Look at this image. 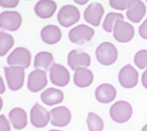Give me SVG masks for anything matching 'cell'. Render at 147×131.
I'll return each mask as SVG.
<instances>
[{
    "label": "cell",
    "mask_w": 147,
    "mask_h": 131,
    "mask_svg": "<svg viewBox=\"0 0 147 131\" xmlns=\"http://www.w3.org/2000/svg\"><path fill=\"white\" fill-rule=\"evenodd\" d=\"M48 84L46 72L42 70H34L28 77L27 87L32 93H38L44 89Z\"/></svg>",
    "instance_id": "5bb4252c"
},
{
    "label": "cell",
    "mask_w": 147,
    "mask_h": 131,
    "mask_svg": "<svg viewBox=\"0 0 147 131\" xmlns=\"http://www.w3.org/2000/svg\"><path fill=\"white\" fill-rule=\"evenodd\" d=\"M80 19L81 14L79 9L71 4L61 7L57 14V20L59 24L65 28H69L77 24L80 20Z\"/></svg>",
    "instance_id": "277c9868"
},
{
    "label": "cell",
    "mask_w": 147,
    "mask_h": 131,
    "mask_svg": "<svg viewBox=\"0 0 147 131\" xmlns=\"http://www.w3.org/2000/svg\"><path fill=\"white\" fill-rule=\"evenodd\" d=\"M139 34L143 39L147 40V19L139 27Z\"/></svg>",
    "instance_id": "4dcf8cb0"
},
{
    "label": "cell",
    "mask_w": 147,
    "mask_h": 131,
    "mask_svg": "<svg viewBox=\"0 0 147 131\" xmlns=\"http://www.w3.org/2000/svg\"><path fill=\"white\" fill-rule=\"evenodd\" d=\"M9 119L13 127L18 130L24 129L28 124L27 113L25 110L21 108H14L12 109L9 113Z\"/></svg>",
    "instance_id": "44dd1931"
},
{
    "label": "cell",
    "mask_w": 147,
    "mask_h": 131,
    "mask_svg": "<svg viewBox=\"0 0 147 131\" xmlns=\"http://www.w3.org/2000/svg\"><path fill=\"white\" fill-rule=\"evenodd\" d=\"M51 124L56 127H66L71 120V113L65 106H60L50 111Z\"/></svg>",
    "instance_id": "4fadbf2b"
},
{
    "label": "cell",
    "mask_w": 147,
    "mask_h": 131,
    "mask_svg": "<svg viewBox=\"0 0 147 131\" xmlns=\"http://www.w3.org/2000/svg\"><path fill=\"white\" fill-rule=\"evenodd\" d=\"M104 14V9L99 3H92L84 11V20L94 27L99 26L102 16Z\"/></svg>",
    "instance_id": "9a60e30c"
},
{
    "label": "cell",
    "mask_w": 147,
    "mask_h": 131,
    "mask_svg": "<svg viewBox=\"0 0 147 131\" xmlns=\"http://www.w3.org/2000/svg\"><path fill=\"white\" fill-rule=\"evenodd\" d=\"M7 63L10 66L27 69L31 64V53L24 47H17L7 58Z\"/></svg>",
    "instance_id": "5b68a950"
},
{
    "label": "cell",
    "mask_w": 147,
    "mask_h": 131,
    "mask_svg": "<svg viewBox=\"0 0 147 131\" xmlns=\"http://www.w3.org/2000/svg\"><path fill=\"white\" fill-rule=\"evenodd\" d=\"M4 73L8 86L11 91L21 89L24 84L25 69L16 66H4Z\"/></svg>",
    "instance_id": "3957f363"
},
{
    "label": "cell",
    "mask_w": 147,
    "mask_h": 131,
    "mask_svg": "<svg viewBox=\"0 0 147 131\" xmlns=\"http://www.w3.org/2000/svg\"><path fill=\"white\" fill-rule=\"evenodd\" d=\"M116 96L117 91L115 87L109 83L99 85L95 91V97L101 103H109L115 99Z\"/></svg>",
    "instance_id": "e0dca14e"
},
{
    "label": "cell",
    "mask_w": 147,
    "mask_h": 131,
    "mask_svg": "<svg viewBox=\"0 0 147 131\" xmlns=\"http://www.w3.org/2000/svg\"><path fill=\"white\" fill-rule=\"evenodd\" d=\"M87 124L89 131H102L104 128V123L102 119L92 112H90L88 115Z\"/></svg>",
    "instance_id": "484cf974"
},
{
    "label": "cell",
    "mask_w": 147,
    "mask_h": 131,
    "mask_svg": "<svg viewBox=\"0 0 147 131\" xmlns=\"http://www.w3.org/2000/svg\"><path fill=\"white\" fill-rule=\"evenodd\" d=\"M141 131H147V124H146V125L143 127V129L141 130Z\"/></svg>",
    "instance_id": "e575fe53"
},
{
    "label": "cell",
    "mask_w": 147,
    "mask_h": 131,
    "mask_svg": "<svg viewBox=\"0 0 147 131\" xmlns=\"http://www.w3.org/2000/svg\"><path fill=\"white\" fill-rule=\"evenodd\" d=\"M75 2L77 3H78V4H85V3H87L88 1V0H84V1H78V0H75Z\"/></svg>",
    "instance_id": "836d02e7"
},
{
    "label": "cell",
    "mask_w": 147,
    "mask_h": 131,
    "mask_svg": "<svg viewBox=\"0 0 147 131\" xmlns=\"http://www.w3.org/2000/svg\"><path fill=\"white\" fill-rule=\"evenodd\" d=\"M118 50L111 42H102L96 50V57L98 61L103 66H111L118 59Z\"/></svg>",
    "instance_id": "6da1fadb"
},
{
    "label": "cell",
    "mask_w": 147,
    "mask_h": 131,
    "mask_svg": "<svg viewBox=\"0 0 147 131\" xmlns=\"http://www.w3.org/2000/svg\"><path fill=\"white\" fill-rule=\"evenodd\" d=\"M61 30L58 26L54 24L46 25L41 30L40 32V37L42 41L48 45H55L61 41Z\"/></svg>",
    "instance_id": "ac0fdd59"
},
{
    "label": "cell",
    "mask_w": 147,
    "mask_h": 131,
    "mask_svg": "<svg viewBox=\"0 0 147 131\" xmlns=\"http://www.w3.org/2000/svg\"><path fill=\"white\" fill-rule=\"evenodd\" d=\"M141 82L143 87L146 89H147V68L146 70L144 72V73L142 74V77H141Z\"/></svg>",
    "instance_id": "1f68e13d"
},
{
    "label": "cell",
    "mask_w": 147,
    "mask_h": 131,
    "mask_svg": "<svg viewBox=\"0 0 147 131\" xmlns=\"http://www.w3.org/2000/svg\"><path fill=\"white\" fill-rule=\"evenodd\" d=\"M14 45V39L11 34L3 31L0 33V55L4 56Z\"/></svg>",
    "instance_id": "d4e9b609"
},
{
    "label": "cell",
    "mask_w": 147,
    "mask_h": 131,
    "mask_svg": "<svg viewBox=\"0 0 147 131\" xmlns=\"http://www.w3.org/2000/svg\"><path fill=\"white\" fill-rule=\"evenodd\" d=\"M57 4L55 1L49 0H41L36 3L34 6L35 14L41 19H50L56 13Z\"/></svg>",
    "instance_id": "2e32d148"
},
{
    "label": "cell",
    "mask_w": 147,
    "mask_h": 131,
    "mask_svg": "<svg viewBox=\"0 0 147 131\" xmlns=\"http://www.w3.org/2000/svg\"><path fill=\"white\" fill-rule=\"evenodd\" d=\"M4 92H5V87H4V85H3V80L1 77V94H3Z\"/></svg>",
    "instance_id": "d6a6232c"
},
{
    "label": "cell",
    "mask_w": 147,
    "mask_h": 131,
    "mask_svg": "<svg viewBox=\"0 0 147 131\" xmlns=\"http://www.w3.org/2000/svg\"><path fill=\"white\" fill-rule=\"evenodd\" d=\"M125 16L122 14L119 13H114V12H111L109 13L106 17L104 22L102 24V29L108 33H112L114 30V26L117 21L119 20H124Z\"/></svg>",
    "instance_id": "cb8c5ba5"
},
{
    "label": "cell",
    "mask_w": 147,
    "mask_h": 131,
    "mask_svg": "<svg viewBox=\"0 0 147 131\" xmlns=\"http://www.w3.org/2000/svg\"><path fill=\"white\" fill-rule=\"evenodd\" d=\"M139 73L136 69L130 65L125 66L119 73V82L125 88H133L138 84Z\"/></svg>",
    "instance_id": "30bf717a"
},
{
    "label": "cell",
    "mask_w": 147,
    "mask_h": 131,
    "mask_svg": "<svg viewBox=\"0 0 147 131\" xmlns=\"http://www.w3.org/2000/svg\"><path fill=\"white\" fill-rule=\"evenodd\" d=\"M51 121V114L46 109L35 103L33 108L30 110V122L31 124L35 128H45Z\"/></svg>",
    "instance_id": "9c48e42d"
},
{
    "label": "cell",
    "mask_w": 147,
    "mask_h": 131,
    "mask_svg": "<svg viewBox=\"0 0 147 131\" xmlns=\"http://www.w3.org/2000/svg\"><path fill=\"white\" fill-rule=\"evenodd\" d=\"M40 98L45 104L48 106H53L63 102L64 93L60 89L50 87L42 92L40 94Z\"/></svg>",
    "instance_id": "d6986e66"
},
{
    "label": "cell",
    "mask_w": 147,
    "mask_h": 131,
    "mask_svg": "<svg viewBox=\"0 0 147 131\" xmlns=\"http://www.w3.org/2000/svg\"><path fill=\"white\" fill-rule=\"evenodd\" d=\"M0 131H11L9 122L3 114L0 115Z\"/></svg>",
    "instance_id": "f1b7e54d"
},
{
    "label": "cell",
    "mask_w": 147,
    "mask_h": 131,
    "mask_svg": "<svg viewBox=\"0 0 147 131\" xmlns=\"http://www.w3.org/2000/svg\"><path fill=\"white\" fill-rule=\"evenodd\" d=\"M146 2H147V0H146Z\"/></svg>",
    "instance_id": "8d00e7d4"
},
{
    "label": "cell",
    "mask_w": 147,
    "mask_h": 131,
    "mask_svg": "<svg viewBox=\"0 0 147 131\" xmlns=\"http://www.w3.org/2000/svg\"><path fill=\"white\" fill-rule=\"evenodd\" d=\"M136 1L133 0H110L109 4L110 6L117 10H125L126 9H129Z\"/></svg>",
    "instance_id": "83f0119b"
},
{
    "label": "cell",
    "mask_w": 147,
    "mask_h": 131,
    "mask_svg": "<svg viewBox=\"0 0 147 131\" xmlns=\"http://www.w3.org/2000/svg\"><path fill=\"white\" fill-rule=\"evenodd\" d=\"M54 65L53 54L48 51H40L35 55L34 61V67L35 70H42L45 72L51 70Z\"/></svg>",
    "instance_id": "7402d4cb"
},
{
    "label": "cell",
    "mask_w": 147,
    "mask_h": 131,
    "mask_svg": "<svg viewBox=\"0 0 147 131\" xmlns=\"http://www.w3.org/2000/svg\"><path fill=\"white\" fill-rule=\"evenodd\" d=\"M109 113L115 123L123 124L130 120L133 114V109L129 103L121 100L114 103L111 106Z\"/></svg>",
    "instance_id": "7a4b0ae2"
},
{
    "label": "cell",
    "mask_w": 147,
    "mask_h": 131,
    "mask_svg": "<svg viewBox=\"0 0 147 131\" xmlns=\"http://www.w3.org/2000/svg\"><path fill=\"white\" fill-rule=\"evenodd\" d=\"M134 61L136 66L141 70L147 68V50H140L135 55Z\"/></svg>",
    "instance_id": "4316f807"
},
{
    "label": "cell",
    "mask_w": 147,
    "mask_h": 131,
    "mask_svg": "<svg viewBox=\"0 0 147 131\" xmlns=\"http://www.w3.org/2000/svg\"><path fill=\"white\" fill-rule=\"evenodd\" d=\"M51 82L58 87H65L70 82V72L64 66L54 63L50 70Z\"/></svg>",
    "instance_id": "8fae6325"
},
{
    "label": "cell",
    "mask_w": 147,
    "mask_h": 131,
    "mask_svg": "<svg viewBox=\"0 0 147 131\" xmlns=\"http://www.w3.org/2000/svg\"><path fill=\"white\" fill-rule=\"evenodd\" d=\"M49 131H61V130H51Z\"/></svg>",
    "instance_id": "d590c367"
},
{
    "label": "cell",
    "mask_w": 147,
    "mask_h": 131,
    "mask_svg": "<svg viewBox=\"0 0 147 131\" xmlns=\"http://www.w3.org/2000/svg\"><path fill=\"white\" fill-rule=\"evenodd\" d=\"M93 73L92 72L85 67H80L75 71L73 81L76 86L81 88L88 87L93 82Z\"/></svg>",
    "instance_id": "ffe728a7"
},
{
    "label": "cell",
    "mask_w": 147,
    "mask_h": 131,
    "mask_svg": "<svg viewBox=\"0 0 147 131\" xmlns=\"http://www.w3.org/2000/svg\"><path fill=\"white\" fill-rule=\"evenodd\" d=\"M20 3L19 0H1L0 5L3 8H15Z\"/></svg>",
    "instance_id": "f546056e"
},
{
    "label": "cell",
    "mask_w": 147,
    "mask_h": 131,
    "mask_svg": "<svg viewBox=\"0 0 147 131\" xmlns=\"http://www.w3.org/2000/svg\"><path fill=\"white\" fill-rule=\"evenodd\" d=\"M67 63L73 71L80 67L88 68L91 65V57L88 53L81 50H72L68 54Z\"/></svg>",
    "instance_id": "7c38bea8"
},
{
    "label": "cell",
    "mask_w": 147,
    "mask_h": 131,
    "mask_svg": "<svg viewBox=\"0 0 147 131\" xmlns=\"http://www.w3.org/2000/svg\"><path fill=\"white\" fill-rule=\"evenodd\" d=\"M146 14V7L144 2L138 0L127 10L126 17L129 21L138 24L141 21L144 16Z\"/></svg>",
    "instance_id": "603a6c76"
},
{
    "label": "cell",
    "mask_w": 147,
    "mask_h": 131,
    "mask_svg": "<svg viewBox=\"0 0 147 131\" xmlns=\"http://www.w3.org/2000/svg\"><path fill=\"white\" fill-rule=\"evenodd\" d=\"M22 24L21 14L17 11H4L0 14V28L9 31H17Z\"/></svg>",
    "instance_id": "52a82bcc"
},
{
    "label": "cell",
    "mask_w": 147,
    "mask_h": 131,
    "mask_svg": "<svg viewBox=\"0 0 147 131\" xmlns=\"http://www.w3.org/2000/svg\"><path fill=\"white\" fill-rule=\"evenodd\" d=\"M135 36V28L132 24L124 20H119L115 24L113 38L119 43H128Z\"/></svg>",
    "instance_id": "ba28073f"
},
{
    "label": "cell",
    "mask_w": 147,
    "mask_h": 131,
    "mask_svg": "<svg viewBox=\"0 0 147 131\" xmlns=\"http://www.w3.org/2000/svg\"><path fill=\"white\" fill-rule=\"evenodd\" d=\"M94 30L90 26L86 24H79L69 31L68 36L72 43L84 45L90 41L94 36Z\"/></svg>",
    "instance_id": "8992f818"
}]
</instances>
